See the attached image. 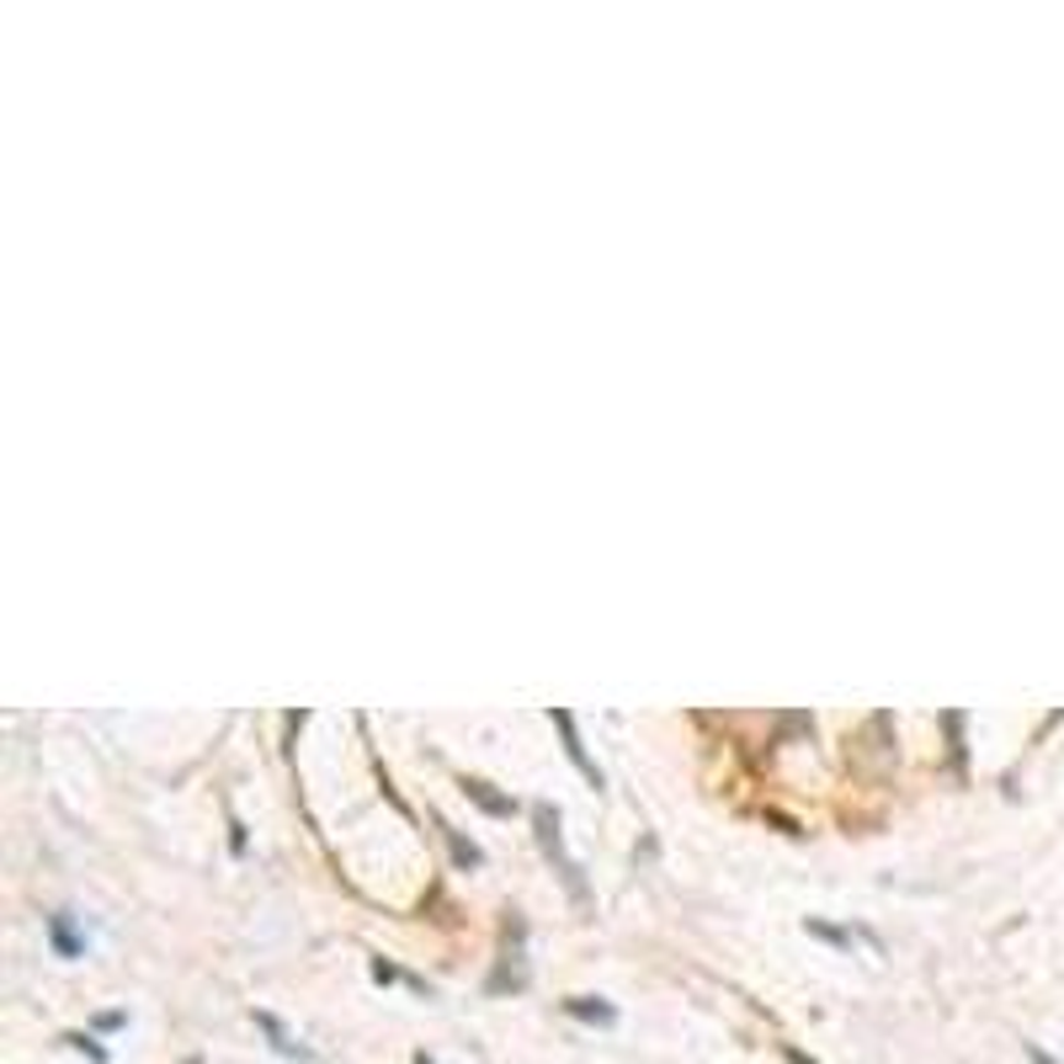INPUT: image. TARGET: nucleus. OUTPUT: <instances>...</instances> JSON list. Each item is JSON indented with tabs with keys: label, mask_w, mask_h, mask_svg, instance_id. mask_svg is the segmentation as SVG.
Segmentation results:
<instances>
[{
	"label": "nucleus",
	"mask_w": 1064,
	"mask_h": 1064,
	"mask_svg": "<svg viewBox=\"0 0 1064 1064\" xmlns=\"http://www.w3.org/2000/svg\"><path fill=\"white\" fill-rule=\"evenodd\" d=\"M537 841H543V852L559 862V873H565V884H570L575 900H586V884H580V867L565 858V847H559V815L548 809V804H537Z\"/></svg>",
	"instance_id": "nucleus-1"
},
{
	"label": "nucleus",
	"mask_w": 1064,
	"mask_h": 1064,
	"mask_svg": "<svg viewBox=\"0 0 1064 1064\" xmlns=\"http://www.w3.org/2000/svg\"><path fill=\"white\" fill-rule=\"evenodd\" d=\"M554 730L565 735V750H570V761H575V767H580V778H586V782H596V788H602V767H596V761L586 756V745H580V735H575V719H570V713H565V708L554 713Z\"/></svg>",
	"instance_id": "nucleus-2"
},
{
	"label": "nucleus",
	"mask_w": 1064,
	"mask_h": 1064,
	"mask_svg": "<svg viewBox=\"0 0 1064 1064\" xmlns=\"http://www.w3.org/2000/svg\"><path fill=\"white\" fill-rule=\"evenodd\" d=\"M48 937H54V947H59L64 958H81V937H75V926H70V910H54V915H48Z\"/></svg>",
	"instance_id": "nucleus-3"
},
{
	"label": "nucleus",
	"mask_w": 1064,
	"mask_h": 1064,
	"mask_svg": "<svg viewBox=\"0 0 1064 1064\" xmlns=\"http://www.w3.org/2000/svg\"><path fill=\"white\" fill-rule=\"evenodd\" d=\"M463 793H469L480 809H490V815H517V799H500V793H490V782L463 778Z\"/></svg>",
	"instance_id": "nucleus-4"
},
{
	"label": "nucleus",
	"mask_w": 1064,
	"mask_h": 1064,
	"mask_svg": "<svg viewBox=\"0 0 1064 1064\" xmlns=\"http://www.w3.org/2000/svg\"><path fill=\"white\" fill-rule=\"evenodd\" d=\"M565 1012L580 1017V1022H613V1006H607V1001H596V995H570V1001H565Z\"/></svg>",
	"instance_id": "nucleus-5"
},
{
	"label": "nucleus",
	"mask_w": 1064,
	"mask_h": 1064,
	"mask_svg": "<svg viewBox=\"0 0 1064 1064\" xmlns=\"http://www.w3.org/2000/svg\"><path fill=\"white\" fill-rule=\"evenodd\" d=\"M256 1022H261V1027H267V1032H272V1049H277V1054H287V1060H309V1049H298V1043L287 1038L283 1027H277V1017H267V1012H261Z\"/></svg>",
	"instance_id": "nucleus-6"
},
{
	"label": "nucleus",
	"mask_w": 1064,
	"mask_h": 1064,
	"mask_svg": "<svg viewBox=\"0 0 1064 1064\" xmlns=\"http://www.w3.org/2000/svg\"><path fill=\"white\" fill-rule=\"evenodd\" d=\"M442 836H448V847H452V858H458V867H480V862H485V858H480V847H474V841H463L458 830H448V825H442Z\"/></svg>",
	"instance_id": "nucleus-7"
},
{
	"label": "nucleus",
	"mask_w": 1064,
	"mask_h": 1064,
	"mask_svg": "<svg viewBox=\"0 0 1064 1064\" xmlns=\"http://www.w3.org/2000/svg\"><path fill=\"white\" fill-rule=\"evenodd\" d=\"M788 1064H815V1060H809L804 1049H788Z\"/></svg>",
	"instance_id": "nucleus-8"
},
{
	"label": "nucleus",
	"mask_w": 1064,
	"mask_h": 1064,
	"mask_svg": "<svg viewBox=\"0 0 1064 1064\" xmlns=\"http://www.w3.org/2000/svg\"><path fill=\"white\" fill-rule=\"evenodd\" d=\"M1027 1054H1032V1064H1060V1060H1049L1043 1049H1027Z\"/></svg>",
	"instance_id": "nucleus-9"
},
{
	"label": "nucleus",
	"mask_w": 1064,
	"mask_h": 1064,
	"mask_svg": "<svg viewBox=\"0 0 1064 1064\" xmlns=\"http://www.w3.org/2000/svg\"><path fill=\"white\" fill-rule=\"evenodd\" d=\"M415 1064H437V1060H426V1054H421V1060H415Z\"/></svg>",
	"instance_id": "nucleus-10"
}]
</instances>
